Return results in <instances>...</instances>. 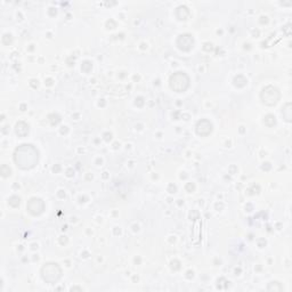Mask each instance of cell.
Returning a JSON list of instances; mask_svg holds the SVG:
<instances>
[{
	"label": "cell",
	"instance_id": "1",
	"mask_svg": "<svg viewBox=\"0 0 292 292\" xmlns=\"http://www.w3.org/2000/svg\"><path fill=\"white\" fill-rule=\"evenodd\" d=\"M14 160L19 168L23 170L31 169L38 164L39 153L32 145L24 144L16 149L14 154Z\"/></svg>",
	"mask_w": 292,
	"mask_h": 292
},
{
	"label": "cell",
	"instance_id": "2",
	"mask_svg": "<svg viewBox=\"0 0 292 292\" xmlns=\"http://www.w3.org/2000/svg\"><path fill=\"white\" fill-rule=\"evenodd\" d=\"M41 276H43L44 281L49 283V284H54L62 276L61 267L57 264H54V262H48L41 268Z\"/></svg>",
	"mask_w": 292,
	"mask_h": 292
},
{
	"label": "cell",
	"instance_id": "3",
	"mask_svg": "<svg viewBox=\"0 0 292 292\" xmlns=\"http://www.w3.org/2000/svg\"><path fill=\"white\" fill-rule=\"evenodd\" d=\"M190 86V79L183 72H177L170 78V87L177 93H183Z\"/></svg>",
	"mask_w": 292,
	"mask_h": 292
},
{
	"label": "cell",
	"instance_id": "4",
	"mask_svg": "<svg viewBox=\"0 0 292 292\" xmlns=\"http://www.w3.org/2000/svg\"><path fill=\"white\" fill-rule=\"evenodd\" d=\"M260 97H261L262 103L266 104V105L273 106L279 101L281 95H279V91L276 88H274V87L272 86H268L262 89Z\"/></svg>",
	"mask_w": 292,
	"mask_h": 292
},
{
	"label": "cell",
	"instance_id": "5",
	"mask_svg": "<svg viewBox=\"0 0 292 292\" xmlns=\"http://www.w3.org/2000/svg\"><path fill=\"white\" fill-rule=\"evenodd\" d=\"M30 202L35 204V207H33V206H28V209H29V211L31 212L32 215H40L41 212L44 211V207H38V204L43 203V200L35 198V199H31Z\"/></svg>",
	"mask_w": 292,
	"mask_h": 292
}]
</instances>
